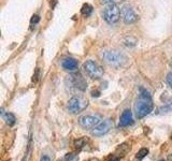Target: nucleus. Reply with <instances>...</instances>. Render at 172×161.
Returning <instances> with one entry per match:
<instances>
[{
    "label": "nucleus",
    "mask_w": 172,
    "mask_h": 161,
    "mask_svg": "<svg viewBox=\"0 0 172 161\" xmlns=\"http://www.w3.org/2000/svg\"><path fill=\"white\" fill-rule=\"evenodd\" d=\"M153 109H154V103L151 94L145 88L140 87L139 96H138L137 100L134 102V112H136L137 118L138 119L144 118L149 114H151Z\"/></svg>",
    "instance_id": "obj_1"
},
{
    "label": "nucleus",
    "mask_w": 172,
    "mask_h": 161,
    "mask_svg": "<svg viewBox=\"0 0 172 161\" xmlns=\"http://www.w3.org/2000/svg\"><path fill=\"white\" fill-rule=\"evenodd\" d=\"M102 58L108 64L112 67H116V68L125 66L126 62L128 61L127 56L117 50L104 51L103 54H102Z\"/></svg>",
    "instance_id": "obj_2"
},
{
    "label": "nucleus",
    "mask_w": 172,
    "mask_h": 161,
    "mask_svg": "<svg viewBox=\"0 0 172 161\" xmlns=\"http://www.w3.org/2000/svg\"><path fill=\"white\" fill-rule=\"evenodd\" d=\"M102 16L103 19L110 25L116 24L118 21H120V10L115 3H112V5H108L103 9V12H102Z\"/></svg>",
    "instance_id": "obj_3"
},
{
    "label": "nucleus",
    "mask_w": 172,
    "mask_h": 161,
    "mask_svg": "<svg viewBox=\"0 0 172 161\" xmlns=\"http://www.w3.org/2000/svg\"><path fill=\"white\" fill-rule=\"evenodd\" d=\"M66 82L69 87L71 88H76L81 91H85L87 89V82L80 73H72L68 75L66 78Z\"/></svg>",
    "instance_id": "obj_4"
},
{
    "label": "nucleus",
    "mask_w": 172,
    "mask_h": 161,
    "mask_svg": "<svg viewBox=\"0 0 172 161\" xmlns=\"http://www.w3.org/2000/svg\"><path fill=\"white\" fill-rule=\"evenodd\" d=\"M88 105V101L83 97L74 96L68 101V110L72 114H79L84 111Z\"/></svg>",
    "instance_id": "obj_5"
},
{
    "label": "nucleus",
    "mask_w": 172,
    "mask_h": 161,
    "mask_svg": "<svg viewBox=\"0 0 172 161\" xmlns=\"http://www.w3.org/2000/svg\"><path fill=\"white\" fill-rule=\"evenodd\" d=\"M83 68H84L86 74L94 80H98L103 75V69L94 60H87L83 64Z\"/></svg>",
    "instance_id": "obj_6"
},
{
    "label": "nucleus",
    "mask_w": 172,
    "mask_h": 161,
    "mask_svg": "<svg viewBox=\"0 0 172 161\" xmlns=\"http://www.w3.org/2000/svg\"><path fill=\"white\" fill-rule=\"evenodd\" d=\"M112 126H113V121L111 118H106L104 120H102L101 123L98 126H96L95 128H93L92 133L95 136H102V135H106V133L110 132V130L112 129Z\"/></svg>",
    "instance_id": "obj_7"
},
{
    "label": "nucleus",
    "mask_w": 172,
    "mask_h": 161,
    "mask_svg": "<svg viewBox=\"0 0 172 161\" xmlns=\"http://www.w3.org/2000/svg\"><path fill=\"white\" fill-rule=\"evenodd\" d=\"M79 123L83 128H95L101 123V116L100 115H85V116L80 117Z\"/></svg>",
    "instance_id": "obj_8"
},
{
    "label": "nucleus",
    "mask_w": 172,
    "mask_h": 161,
    "mask_svg": "<svg viewBox=\"0 0 172 161\" xmlns=\"http://www.w3.org/2000/svg\"><path fill=\"white\" fill-rule=\"evenodd\" d=\"M120 14H122V18L124 21L125 24H133L138 21V14L134 12V10L132 9L130 5H124L122 8V11H120Z\"/></svg>",
    "instance_id": "obj_9"
},
{
    "label": "nucleus",
    "mask_w": 172,
    "mask_h": 161,
    "mask_svg": "<svg viewBox=\"0 0 172 161\" xmlns=\"http://www.w3.org/2000/svg\"><path fill=\"white\" fill-rule=\"evenodd\" d=\"M133 123V117L130 110H125L120 115V127H128Z\"/></svg>",
    "instance_id": "obj_10"
},
{
    "label": "nucleus",
    "mask_w": 172,
    "mask_h": 161,
    "mask_svg": "<svg viewBox=\"0 0 172 161\" xmlns=\"http://www.w3.org/2000/svg\"><path fill=\"white\" fill-rule=\"evenodd\" d=\"M61 67H62L64 70H66V71H76V69H78V61H76L74 58L68 57V58L62 60Z\"/></svg>",
    "instance_id": "obj_11"
},
{
    "label": "nucleus",
    "mask_w": 172,
    "mask_h": 161,
    "mask_svg": "<svg viewBox=\"0 0 172 161\" xmlns=\"http://www.w3.org/2000/svg\"><path fill=\"white\" fill-rule=\"evenodd\" d=\"M88 143V139L86 137H81V139H78V140L74 142V146H76V149H83L87 146Z\"/></svg>",
    "instance_id": "obj_12"
},
{
    "label": "nucleus",
    "mask_w": 172,
    "mask_h": 161,
    "mask_svg": "<svg viewBox=\"0 0 172 161\" xmlns=\"http://www.w3.org/2000/svg\"><path fill=\"white\" fill-rule=\"evenodd\" d=\"M3 118H5V123H7V125H9L10 127H12V126H14L15 123H16V118H15V116L13 115L12 113H9L8 112L7 114H5V116H3Z\"/></svg>",
    "instance_id": "obj_13"
},
{
    "label": "nucleus",
    "mask_w": 172,
    "mask_h": 161,
    "mask_svg": "<svg viewBox=\"0 0 172 161\" xmlns=\"http://www.w3.org/2000/svg\"><path fill=\"white\" fill-rule=\"evenodd\" d=\"M81 13H82L84 16H89L93 13V7L89 3H85V5H83L82 9H81Z\"/></svg>",
    "instance_id": "obj_14"
},
{
    "label": "nucleus",
    "mask_w": 172,
    "mask_h": 161,
    "mask_svg": "<svg viewBox=\"0 0 172 161\" xmlns=\"http://www.w3.org/2000/svg\"><path fill=\"white\" fill-rule=\"evenodd\" d=\"M78 160H79L78 155L74 154V153H68V154L65 155L64 158L58 161H78Z\"/></svg>",
    "instance_id": "obj_15"
},
{
    "label": "nucleus",
    "mask_w": 172,
    "mask_h": 161,
    "mask_svg": "<svg viewBox=\"0 0 172 161\" xmlns=\"http://www.w3.org/2000/svg\"><path fill=\"white\" fill-rule=\"evenodd\" d=\"M147 155H149V149L147 148H141L139 152L137 153V155H136V158H137L138 160H142V159L145 158Z\"/></svg>",
    "instance_id": "obj_16"
},
{
    "label": "nucleus",
    "mask_w": 172,
    "mask_h": 161,
    "mask_svg": "<svg viewBox=\"0 0 172 161\" xmlns=\"http://www.w3.org/2000/svg\"><path fill=\"white\" fill-rule=\"evenodd\" d=\"M124 42H125V45H126V46L132 48V46H136V44L138 43V41L136 40L134 38H132V37H129V38H126Z\"/></svg>",
    "instance_id": "obj_17"
},
{
    "label": "nucleus",
    "mask_w": 172,
    "mask_h": 161,
    "mask_svg": "<svg viewBox=\"0 0 172 161\" xmlns=\"http://www.w3.org/2000/svg\"><path fill=\"white\" fill-rule=\"evenodd\" d=\"M168 112H172V101L165 107L158 109V113H168Z\"/></svg>",
    "instance_id": "obj_18"
},
{
    "label": "nucleus",
    "mask_w": 172,
    "mask_h": 161,
    "mask_svg": "<svg viewBox=\"0 0 172 161\" xmlns=\"http://www.w3.org/2000/svg\"><path fill=\"white\" fill-rule=\"evenodd\" d=\"M122 0H100V2L101 3H104V5H112V3H115L116 2H120Z\"/></svg>",
    "instance_id": "obj_19"
},
{
    "label": "nucleus",
    "mask_w": 172,
    "mask_h": 161,
    "mask_svg": "<svg viewBox=\"0 0 172 161\" xmlns=\"http://www.w3.org/2000/svg\"><path fill=\"white\" fill-rule=\"evenodd\" d=\"M39 21H40V16H39V15H33L32 17H31V19H30V23L31 24H38Z\"/></svg>",
    "instance_id": "obj_20"
},
{
    "label": "nucleus",
    "mask_w": 172,
    "mask_h": 161,
    "mask_svg": "<svg viewBox=\"0 0 172 161\" xmlns=\"http://www.w3.org/2000/svg\"><path fill=\"white\" fill-rule=\"evenodd\" d=\"M167 83L172 89V72H169V73L167 74Z\"/></svg>",
    "instance_id": "obj_21"
},
{
    "label": "nucleus",
    "mask_w": 172,
    "mask_h": 161,
    "mask_svg": "<svg viewBox=\"0 0 172 161\" xmlns=\"http://www.w3.org/2000/svg\"><path fill=\"white\" fill-rule=\"evenodd\" d=\"M38 76H39V69H37V70H35V73L33 74L32 76V82H37V80H38Z\"/></svg>",
    "instance_id": "obj_22"
},
{
    "label": "nucleus",
    "mask_w": 172,
    "mask_h": 161,
    "mask_svg": "<svg viewBox=\"0 0 172 161\" xmlns=\"http://www.w3.org/2000/svg\"><path fill=\"white\" fill-rule=\"evenodd\" d=\"M40 161H51V159H50V157H47V156H43V157H41Z\"/></svg>",
    "instance_id": "obj_23"
},
{
    "label": "nucleus",
    "mask_w": 172,
    "mask_h": 161,
    "mask_svg": "<svg viewBox=\"0 0 172 161\" xmlns=\"http://www.w3.org/2000/svg\"><path fill=\"white\" fill-rule=\"evenodd\" d=\"M92 96H93V97H99V96H100V93H99V91H93V93H92Z\"/></svg>",
    "instance_id": "obj_24"
},
{
    "label": "nucleus",
    "mask_w": 172,
    "mask_h": 161,
    "mask_svg": "<svg viewBox=\"0 0 172 161\" xmlns=\"http://www.w3.org/2000/svg\"><path fill=\"white\" fill-rule=\"evenodd\" d=\"M109 161H120V158L118 157H112Z\"/></svg>",
    "instance_id": "obj_25"
},
{
    "label": "nucleus",
    "mask_w": 172,
    "mask_h": 161,
    "mask_svg": "<svg viewBox=\"0 0 172 161\" xmlns=\"http://www.w3.org/2000/svg\"><path fill=\"white\" fill-rule=\"evenodd\" d=\"M88 161H99V160H98V159H89Z\"/></svg>",
    "instance_id": "obj_26"
},
{
    "label": "nucleus",
    "mask_w": 172,
    "mask_h": 161,
    "mask_svg": "<svg viewBox=\"0 0 172 161\" xmlns=\"http://www.w3.org/2000/svg\"><path fill=\"white\" fill-rule=\"evenodd\" d=\"M170 64H171V67H172V59H171V62H170Z\"/></svg>",
    "instance_id": "obj_27"
},
{
    "label": "nucleus",
    "mask_w": 172,
    "mask_h": 161,
    "mask_svg": "<svg viewBox=\"0 0 172 161\" xmlns=\"http://www.w3.org/2000/svg\"><path fill=\"white\" fill-rule=\"evenodd\" d=\"M159 161H165V160H159Z\"/></svg>",
    "instance_id": "obj_28"
}]
</instances>
